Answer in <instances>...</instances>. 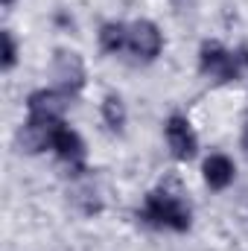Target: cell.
<instances>
[{
	"label": "cell",
	"instance_id": "obj_1",
	"mask_svg": "<svg viewBox=\"0 0 248 251\" xmlns=\"http://www.w3.org/2000/svg\"><path fill=\"white\" fill-rule=\"evenodd\" d=\"M140 222H146L149 228H167L175 234H184L193 225V210L181 196H173L170 190H149L143 199V207L137 210Z\"/></svg>",
	"mask_w": 248,
	"mask_h": 251
},
{
	"label": "cell",
	"instance_id": "obj_2",
	"mask_svg": "<svg viewBox=\"0 0 248 251\" xmlns=\"http://www.w3.org/2000/svg\"><path fill=\"white\" fill-rule=\"evenodd\" d=\"M198 70L216 82H237L248 73V47L228 50L219 41H201L198 47Z\"/></svg>",
	"mask_w": 248,
	"mask_h": 251
},
{
	"label": "cell",
	"instance_id": "obj_3",
	"mask_svg": "<svg viewBox=\"0 0 248 251\" xmlns=\"http://www.w3.org/2000/svg\"><path fill=\"white\" fill-rule=\"evenodd\" d=\"M50 76H53V88L64 91L67 97H76V94H82V88L88 85L85 59H82L76 50L59 47V50L53 53V62H50Z\"/></svg>",
	"mask_w": 248,
	"mask_h": 251
},
{
	"label": "cell",
	"instance_id": "obj_4",
	"mask_svg": "<svg viewBox=\"0 0 248 251\" xmlns=\"http://www.w3.org/2000/svg\"><path fill=\"white\" fill-rule=\"evenodd\" d=\"M128 53L137 62H155L164 53V32L155 21L140 18L134 24H128Z\"/></svg>",
	"mask_w": 248,
	"mask_h": 251
},
{
	"label": "cell",
	"instance_id": "obj_5",
	"mask_svg": "<svg viewBox=\"0 0 248 251\" xmlns=\"http://www.w3.org/2000/svg\"><path fill=\"white\" fill-rule=\"evenodd\" d=\"M164 140H167V149L175 161H193L198 155V134L193 123L187 120L184 114H170L167 123H164Z\"/></svg>",
	"mask_w": 248,
	"mask_h": 251
},
{
	"label": "cell",
	"instance_id": "obj_6",
	"mask_svg": "<svg viewBox=\"0 0 248 251\" xmlns=\"http://www.w3.org/2000/svg\"><path fill=\"white\" fill-rule=\"evenodd\" d=\"M50 149L56 152V158H59L62 164H67L70 170H76L73 176H82L85 158H88V146H85V140H82V134H79L76 128H70L67 123H59Z\"/></svg>",
	"mask_w": 248,
	"mask_h": 251
},
{
	"label": "cell",
	"instance_id": "obj_7",
	"mask_svg": "<svg viewBox=\"0 0 248 251\" xmlns=\"http://www.w3.org/2000/svg\"><path fill=\"white\" fill-rule=\"evenodd\" d=\"M67 94L59 88H38L26 97V117H35V120H50V123H59L64 120V111H67Z\"/></svg>",
	"mask_w": 248,
	"mask_h": 251
},
{
	"label": "cell",
	"instance_id": "obj_8",
	"mask_svg": "<svg viewBox=\"0 0 248 251\" xmlns=\"http://www.w3.org/2000/svg\"><path fill=\"white\" fill-rule=\"evenodd\" d=\"M64 123V120H59ZM59 123H50V120H35V117H26V123L18 128L15 140H18V149L26 152V155H41L53 146V134Z\"/></svg>",
	"mask_w": 248,
	"mask_h": 251
},
{
	"label": "cell",
	"instance_id": "obj_9",
	"mask_svg": "<svg viewBox=\"0 0 248 251\" xmlns=\"http://www.w3.org/2000/svg\"><path fill=\"white\" fill-rule=\"evenodd\" d=\"M201 178H204L207 187L216 190V193L228 190L237 181V164H234V158H228L225 152L207 155V158L201 161Z\"/></svg>",
	"mask_w": 248,
	"mask_h": 251
},
{
	"label": "cell",
	"instance_id": "obj_10",
	"mask_svg": "<svg viewBox=\"0 0 248 251\" xmlns=\"http://www.w3.org/2000/svg\"><path fill=\"white\" fill-rule=\"evenodd\" d=\"M97 44L105 56H117L128 50V24L123 21H105L97 32Z\"/></svg>",
	"mask_w": 248,
	"mask_h": 251
},
{
	"label": "cell",
	"instance_id": "obj_11",
	"mask_svg": "<svg viewBox=\"0 0 248 251\" xmlns=\"http://www.w3.org/2000/svg\"><path fill=\"white\" fill-rule=\"evenodd\" d=\"M99 114H102V123L108 126L114 134H123L125 126H128V108H125V100L120 94H105L102 102H99Z\"/></svg>",
	"mask_w": 248,
	"mask_h": 251
},
{
	"label": "cell",
	"instance_id": "obj_12",
	"mask_svg": "<svg viewBox=\"0 0 248 251\" xmlns=\"http://www.w3.org/2000/svg\"><path fill=\"white\" fill-rule=\"evenodd\" d=\"M0 67H3V73H12L15 70V64H18V56H21V47H18V38H15V32L12 29H3L0 32Z\"/></svg>",
	"mask_w": 248,
	"mask_h": 251
},
{
	"label": "cell",
	"instance_id": "obj_13",
	"mask_svg": "<svg viewBox=\"0 0 248 251\" xmlns=\"http://www.w3.org/2000/svg\"><path fill=\"white\" fill-rule=\"evenodd\" d=\"M73 201H76V207H79L85 216H97V213L102 210V199H99L97 187H91V184L73 190Z\"/></svg>",
	"mask_w": 248,
	"mask_h": 251
},
{
	"label": "cell",
	"instance_id": "obj_14",
	"mask_svg": "<svg viewBox=\"0 0 248 251\" xmlns=\"http://www.w3.org/2000/svg\"><path fill=\"white\" fill-rule=\"evenodd\" d=\"M240 146H243V152H246V158H248V120L243 126V134H240Z\"/></svg>",
	"mask_w": 248,
	"mask_h": 251
},
{
	"label": "cell",
	"instance_id": "obj_15",
	"mask_svg": "<svg viewBox=\"0 0 248 251\" xmlns=\"http://www.w3.org/2000/svg\"><path fill=\"white\" fill-rule=\"evenodd\" d=\"M0 3H3V9H12V6H15L18 0H0Z\"/></svg>",
	"mask_w": 248,
	"mask_h": 251
}]
</instances>
